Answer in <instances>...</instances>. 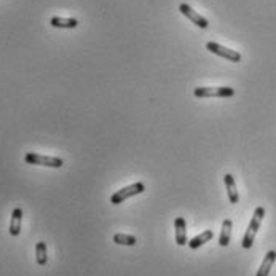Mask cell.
<instances>
[{
    "mask_svg": "<svg viewBox=\"0 0 276 276\" xmlns=\"http://www.w3.org/2000/svg\"><path fill=\"white\" fill-rule=\"evenodd\" d=\"M264 217H265V208H262V206L256 208L254 216H252L251 222H249V227H247V230H246V233L243 236L241 246L244 249H251L252 247L254 240H256V235H257V232L260 228V223H262V220H264Z\"/></svg>",
    "mask_w": 276,
    "mask_h": 276,
    "instance_id": "cell-1",
    "label": "cell"
},
{
    "mask_svg": "<svg viewBox=\"0 0 276 276\" xmlns=\"http://www.w3.org/2000/svg\"><path fill=\"white\" fill-rule=\"evenodd\" d=\"M24 162L28 165H37V166H47V168H62L64 162L59 156H47L40 153L29 152L24 155Z\"/></svg>",
    "mask_w": 276,
    "mask_h": 276,
    "instance_id": "cell-2",
    "label": "cell"
},
{
    "mask_svg": "<svg viewBox=\"0 0 276 276\" xmlns=\"http://www.w3.org/2000/svg\"><path fill=\"white\" fill-rule=\"evenodd\" d=\"M193 95L196 98H232L235 89L230 86H198L195 88Z\"/></svg>",
    "mask_w": 276,
    "mask_h": 276,
    "instance_id": "cell-3",
    "label": "cell"
},
{
    "mask_svg": "<svg viewBox=\"0 0 276 276\" xmlns=\"http://www.w3.org/2000/svg\"><path fill=\"white\" fill-rule=\"evenodd\" d=\"M146 187H144L142 182H136V183H131L128 187H123L120 190H117L112 196H110V203L112 204H120L123 203L125 200L131 198V196H136V195H141Z\"/></svg>",
    "mask_w": 276,
    "mask_h": 276,
    "instance_id": "cell-4",
    "label": "cell"
},
{
    "mask_svg": "<svg viewBox=\"0 0 276 276\" xmlns=\"http://www.w3.org/2000/svg\"><path fill=\"white\" fill-rule=\"evenodd\" d=\"M206 50H209L211 53L220 56V58H225L232 62H240L241 61V55L238 53V51L235 50H230L227 47H223L220 43H216V42H208L206 43Z\"/></svg>",
    "mask_w": 276,
    "mask_h": 276,
    "instance_id": "cell-5",
    "label": "cell"
},
{
    "mask_svg": "<svg viewBox=\"0 0 276 276\" xmlns=\"http://www.w3.org/2000/svg\"><path fill=\"white\" fill-rule=\"evenodd\" d=\"M179 11L182 13L183 16H187L195 26H198V28H201V29H206L208 26H209L208 19L203 18L198 11H195L189 4H180V5H179Z\"/></svg>",
    "mask_w": 276,
    "mask_h": 276,
    "instance_id": "cell-6",
    "label": "cell"
},
{
    "mask_svg": "<svg viewBox=\"0 0 276 276\" xmlns=\"http://www.w3.org/2000/svg\"><path fill=\"white\" fill-rule=\"evenodd\" d=\"M174 230H176V243H177V246H186L189 243L186 219H183V217H176V220H174Z\"/></svg>",
    "mask_w": 276,
    "mask_h": 276,
    "instance_id": "cell-7",
    "label": "cell"
},
{
    "mask_svg": "<svg viewBox=\"0 0 276 276\" xmlns=\"http://www.w3.org/2000/svg\"><path fill=\"white\" fill-rule=\"evenodd\" d=\"M21 223H22V209L21 208H15L11 213V219H10V235L11 236H19L21 233Z\"/></svg>",
    "mask_w": 276,
    "mask_h": 276,
    "instance_id": "cell-8",
    "label": "cell"
},
{
    "mask_svg": "<svg viewBox=\"0 0 276 276\" xmlns=\"http://www.w3.org/2000/svg\"><path fill=\"white\" fill-rule=\"evenodd\" d=\"M223 182H225V187H227V193H228V200L232 204H236L240 201V195L238 190H236V183L232 174H225L223 176Z\"/></svg>",
    "mask_w": 276,
    "mask_h": 276,
    "instance_id": "cell-9",
    "label": "cell"
},
{
    "mask_svg": "<svg viewBox=\"0 0 276 276\" xmlns=\"http://www.w3.org/2000/svg\"><path fill=\"white\" fill-rule=\"evenodd\" d=\"M50 24L58 29H75L78 26V21L75 18H61V16H53L50 19Z\"/></svg>",
    "mask_w": 276,
    "mask_h": 276,
    "instance_id": "cell-10",
    "label": "cell"
},
{
    "mask_svg": "<svg viewBox=\"0 0 276 276\" xmlns=\"http://www.w3.org/2000/svg\"><path fill=\"white\" fill-rule=\"evenodd\" d=\"M274 260H276V251H268L264 262H262V265L259 267L256 276H268L271 271V267L274 264Z\"/></svg>",
    "mask_w": 276,
    "mask_h": 276,
    "instance_id": "cell-11",
    "label": "cell"
},
{
    "mask_svg": "<svg viewBox=\"0 0 276 276\" xmlns=\"http://www.w3.org/2000/svg\"><path fill=\"white\" fill-rule=\"evenodd\" d=\"M232 227H233V222L230 219H225L222 223V230H220V236H219V244L222 247L228 246L230 238H232Z\"/></svg>",
    "mask_w": 276,
    "mask_h": 276,
    "instance_id": "cell-12",
    "label": "cell"
},
{
    "mask_svg": "<svg viewBox=\"0 0 276 276\" xmlns=\"http://www.w3.org/2000/svg\"><path fill=\"white\" fill-rule=\"evenodd\" d=\"M213 236H214L213 230H204V232L200 233L198 236H195L193 240H190L187 244L190 246V249H198V247H201L203 244H206L208 241H211Z\"/></svg>",
    "mask_w": 276,
    "mask_h": 276,
    "instance_id": "cell-13",
    "label": "cell"
},
{
    "mask_svg": "<svg viewBox=\"0 0 276 276\" xmlns=\"http://www.w3.org/2000/svg\"><path fill=\"white\" fill-rule=\"evenodd\" d=\"M35 260H37V264L43 267L47 265V262H48V254H47V244L45 241H38L37 246H35Z\"/></svg>",
    "mask_w": 276,
    "mask_h": 276,
    "instance_id": "cell-14",
    "label": "cell"
},
{
    "mask_svg": "<svg viewBox=\"0 0 276 276\" xmlns=\"http://www.w3.org/2000/svg\"><path fill=\"white\" fill-rule=\"evenodd\" d=\"M113 243L122 244V246H134L137 243V240H136V236H133V235L117 233V235H113Z\"/></svg>",
    "mask_w": 276,
    "mask_h": 276,
    "instance_id": "cell-15",
    "label": "cell"
}]
</instances>
